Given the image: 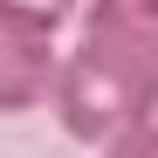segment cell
Here are the masks:
<instances>
[{
  "label": "cell",
  "instance_id": "obj_3",
  "mask_svg": "<svg viewBox=\"0 0 158 158\" xmlns=\"http://www.w3.org/2000/svg\"><path fill=\"white\" fill-rule=\"evenodd\" d=\"M83 7H89V0H0V28H21V35H48V41H55V28H69Z\"/></svg>",
  "mask_w": 158,
  "mask_h": 158
},
{
  "label": "cell",
  "instance_id": "obj_4",
  "mask_svg": "<svg viewBox=\"0 0 158 158\" xmlns=\"http://www.w3.org/2000/svg\"><path fill=\"white\" fill-rule=\"evenodd\" d=\"M103 158H158V124H138V131H124V138H110Z\"/></svg>",
  "mask_w": 158,
  "mask_h": 158
},
{
  "label": "cell",
  "instance_id": "obj_2",
  "mask_svg": "<svg viewBox=\"0 0 158 158\" xmlns=\"http://www.w3.org/2000/svg\"><path fill=\"white\" fill-rule=\"evenodd\" d=\"M55 76H62V55H55L48 35L0 28V117H21V110L55 103Z\"/></svg>",
  "mask_w": 158,
  "mask_h": 158
},
{
  "label": "cell",
  "instance_id": "obj_1",
  "mask_svg": "<svg viewBox=\"0 0 158 158\" xmlns=\"http://www.w3.org/2000/svg\"><path fill=\"white\" fill-rule=\"evenodd\" d=\"M48 110L76 144L158 124V0H89Z\"/></svg>",
  "mask_w": 158,
  "mask_h": 158
}]
</instances>
